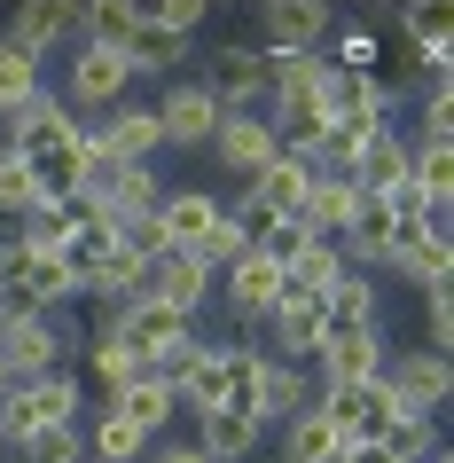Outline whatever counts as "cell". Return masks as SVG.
Returning a JSON list of instances; mask_svg holds the SVG:
<instances>
[{
    "label": "cell",
    "mask_w": 454,
    "mask_h": 463,
    "mask_svg": "<svg viewBox=\"0 0 454 463\" xmlns=\"http://www.w3.org/2000/svg\"><path fill=\"white\" fill-rule=\"evenodd\" d=\"M142 298H157V307H172V315L196 322L204 307H212V268H204L196 251H157V260H149Z\"/></svg>",
    "instance_id": "16"
},
{
    "label": "cell",
    "mask_w": 454,
    "mask_h": 463,
    "mask_svg": "<svg viewBox=\"0 0 454 463\" xmlns=\"http://www.w3.org/2000/svg\"><path fill=\"white\" fill-rule=\"evenodd\" d=\"M189 424H196V448L212 463H251L266 448V424L243 416V409H204V416H189Z\"/></svg>",
    "instance_id": "21"
},
{
    "label": "cell",
    "mask_w": 454,
    "mask_h": 463,
    "mask_svg": "<svg viewBox=\"0 0 454 463\" xmlns=\"http://www.w3.org/2000/svg\"><path fill=\"white\" fill-rule=\"evenodd\" d=\"M243 189L259 196L274 220H298V213H306V189H313V165H306V157H290V149H274V165H259Z\"/></svg>",
    "instance_id": "23"
},
{
    "label": "cell",
    "mask_w": 454,
    "mask_h": 463,
    "mask_svg": "<svg viewBox=\"0 0 454 463\" xmlns=\"http://www.w3.org/2000/svg\"><path fill=\"white\" fill-rule=\"evenodd\" d=\"M87 142H95L102 165H149L157 149H165V134H157V110L149 102H110L102 118H87Z\"/></svg>",
    "instance_id": "11"
},
{
    "label": "cell",
    "mask_w": 454,
    "mask_h": 463,
    "mask_svg": "<svg viewBox=\"0 0 454 463\" xmlns=\"http://www.w3.org/2000/svg\"><path fill=\"white\" fill-rule=\"evenodd\" d=\"M392 283H415V291H447L454 283V236H431V228H407L392 244Z\"/></svg>",
    "instance_id": "19"
},
{
    "label": "cell",
    "mask_w": 454,
    "mask_h": 463,
    "mask_svg": "<svg viewBox=\"0 0 454 463\" xmlns=\"http://www.w3.org/2000/svg\"><path fill=\"white\" fill-rule=\"evenodd\" d=\"M337 275H345V251L313 236V244H306V251H298V260L283 268V283H290V291H313V298H329V283H337Z\"/></svg>",
    "instance_id": "32"
},
{
    "label": "cell",
    "mask_w": 454,
    "mask_h": 463,
    "mask_svg": "<svg viewBox=\"0 0 454 463\" xmlns=\"http://www.w3.org/2000/svg\"><path fill=\"white\" fill-rule=\"evenodd\" d=\"M407 173V126L392 118V126H376L368 142H360V157H353V189L360 196H376V189H392Z\"/></svg>",
    "instance_id": "25"
},
{
    "label": "cell",
    "mask_w": 454,
    "mask_h": 463,
    "mask_svg": "<svg viewBox=\"0 0 454 463\" xmlns=\"http://www.w3.org/2000/svg\"><path fill=\"white\" fill-rule=\"evenodd\" d=\"M251 24H259V40H251V48H259L266 63H283V55H313L321 40H329L337 16H329V0H266Z\"/></svg>",
    "instance_id": "10"
},
{
    "label": "cell",
    "mask_w": 454,
    "mask_h": 463,
    "mask_svg": "<svg viewBox=\"0 0 454 463\" xmlns=\"http://www.w3.org/2000/svg\"><path fill=\"white\" fill-rule=\"evenodd\" d=\"M0 157H8V142H0Z\"/></svg>",
    "instance_id": "39"
},
{
    "label": "cell",
    "mask_w": 454,
    "mask_h": 463,
    "mask_svg": "<svg viewBox=\"0 0 454 463\" xmlns=\"http://www.w3.org/2000/svg\"><path fill=\"white\" fill-rule=\"evenodd\" d=\"M149 463H212V456H204L196 439H172V448H157V456H149Z\"/></svg>",
    "instance_id": "38"
},
{
    "label": "cell",
    "mask_w": 454,
    "mask_h": 463,
    "mask_svg": "<svg viewBox=\"0 0 454 463\" xmlns=\"http://www.w3.org/2000/svg\"><path fill=\"white\" fill-rule=\"evenodd\" d=\"M283 463H345V439H337V424L321 409L290 416L283 424Z\"/></svg>",
    "instance_id": "30"
},
{
    "label": "cell",
    "mask_w": 454,
    "mask_h": 463,
    "mask_svg": "<svg viewBox=\"0 0 454 463\" xmlns=\"http://www.w3.org/2000/svg\"><path fill=\"white\" fill-rule=\"evenodd\" d=\"M40 87H48V79H40V55H24L16 40H0V126L16 118Z\"/></svg>",
    "instance_id": "31"
},
{
    "label": "cell",
    "mask_w": 454,
    "mask_h": 463,
    "mask_svg": "<svg viewBox=\"0 0 454 463\" xmlns=\"http://www.w3.org/2000/svg\"><path fill=\"white\" fill-rule=\"evenodd\" d=\"M79 416H87L79 369H48V377H24V385H0V448H24L32 432L79 424Z\"/></svg>",
    "instance_id": "3"
},
{
    "label": "cell",
    "mask_w": 454,
    "mask_h": 463,
    "mask_svg": "<svg viewBox=\"0 0 454 463\" xmlns=\"http://www.w3.org/2000/svg\"><path fill=\"white\" fill-rule=\"evenodd\" d=\"M345 463H407V456L392 448V439H353V448H345Z\"/></svg>",
    "instance_id": "37"
},
{
    "label": "cell",
    "mask_w": 454,
    "mask_h": 463,
    "mask_svg": "<svg viewBox=\"0 0 454 463\" xmlns=\"http://www.w3.org/2000/svg\"><path fill=\"white\" fill-rule=\"evenodd\" d=\"M306 236H321V244H345V228L360 220V189H353V173H313V189H306Z\"/></svg>",
    "instance_id": "20"
},
{
    "label": "cell",
    "mask_w": 454,
    "mask_h": 463,
    "mask_svg": "<svg viewBox=\"0 0 454 463\" xmlns=\"http://www.w3.org/2000/svg\"><path fill=\"white\" fill-rule=\"evenodd\" d=\"M157 236H165V251H196L212 275L243 251L236 220H227V204H219L212 189H165V204H157Z\"/></svg>",
    "instance_id": "2"
},
{
    "label": "cell",
    "mask_w": 454,
    "mask_h": 463,
    "mask_svg": "<svg viewBox=\"0 0 454 463\" xmlns=\"http://www.w3.org/2000/svg\"><path fill=\"white\" fill-rule=\"evenodd\" d=\"M95 330H110V338L134 354L142 369H157L172 354V345H189L196 338V322L189 315H172V307H157V298H125V307H95Z\"/></svg>",
    "instance_id": "5"
},
{
    "label": "cell",
    "mask_w": 454,
    "mask_h": 463,
    "mask_svg": "<svg viewBox=\"0 0 454 463\" xmlns=\"http://www.w3.org/2000/svg\"><path fill=\"white\" fill-rule=\"evenodd\" d=\"M142 24L172 32V40H196V32L212 24V8H204V0H142Z\"/></svg>",
    "instance_id": "35"
},
{
    "label": "cell",
    "mask_w": 454,
    "mask_h": 463,
    "mask_svg": "<svg viewBox=\"0 0 454 463\" xmlns=\"http://www.w3.org/2000/svg\"><path fill=\"white\" fill-rule=\"evenodd\" d=\"M40 204H48V196H40V181H32V165H24V157H0V220L24 228Z\"/></svg>",
    "instance_id": "33"
},
{
    "label": "cell",
    "mask_w": 454,
    "mask_h": 463,
    "mask_svg": "<svg viewBox=\"0 0 454 463\" xmlns=\"http://www.w3.org/2000/svg\"><path fill=\"white\" fill-rule=\"evenodd\" d=\"M423 354L454 362V291H423Z\"/></svg>",
    "instance_id": "36"
},
{
    "label": "cell",
    "mask_w": 454,
    "mask_h": 463,
    "mask_svg": "<svg viewBox=\"0 0 454 463\" xmlns=\"http://www.w3.org/2000/svg\"><path fill=\"white\" fill-rule=\"evenodd\" d=\"M196 79H204V95H212L219 110H266V79L274 71H266V55L251 48V40H219L212 63Z\"/></svg>",
    "instance_id": "13"
},
{
    "label": "cell",
    "mask_w": 454,
    "mask_h": 463,
    "mask_svg": "<svg viewBox=\"0 0 454 463\" xmlns=\"http://www.w3.org/2000/svg\"><path fill=\"white\" fill-rule=\"evenodd\" d=\"M79 439H87V463H142L149 456V432H142V424H125L110 401H87Z\"/></svg>",
    "instance_id": "22"
},
{
    "label": "cell",
    "mask_w": 454,
    "mask_h": 463,
    "mask_svg": "<svg viewBox=\"0 0 454 463\" xmlns=\"http://www.w3.org/2000/svg\"><path fill=\"white\" fill-rule=\"evenodd\" d=\"M306 409H313V369H306V362H274V354H259L251 416L274 432V424H290V416H306Z\"/></svg>",
    "instance_id": "18"
},
{
    "label": "cell",
    "mask_w": 454,
    "mask_h": 463,
    "mask_svg": "<svg viewBox=\"0 0 454 463\" xmlns=\"http://www.w3.org/2000/svg\"><path fill=\"white\" fill-rule=\"evenodd\" d=\"M79 354V322L71 315H16L0 307V377L24 385V377H48V369H71Z\"/></svg>",
    "instance_id": "4"
},
{
    "label": "cell",
    "mask_w": 454,
    "mask_h": 463,
    "mask_svg": "<svg viewBox=\"0 0 454 463\" xmlns=\"http://www.w3.org/2000/svg\"><path fill=\"white\" fill-rule=\"evenodd\" d=\"M110 409H118L125 424H142V432L157 439V432L172 424V416H181V401H172V385H165V377H134L125 392H110Z\"/></svg>",
    "instance_id": "27"
},
{
    "label": "cell",
    "mask_w": 454,
    "mask_h": 463,
    "mask_svg": "<svg viewBox=\"0 0 454 463\" xmlns=\"http://www.w3.org/2000/svg\"><path fill=\"white\" fill-rule=\"evenodd\" d=\"M274 126H266V110H227L219 118V134H212V165L219 173H236V181H251L259 165H274Z\"/></svg>",
    "instance_id": "17"
},
{
    "label": "cell",
    "mask_w": 454,
    "mask_h": 463,
    "mask_svg": "<svg viewBox=\"0 0 454 463\" xmlns=\"http://www.w3.org/2000/svg\"><path fill=\"white\" fill-rule=\"evenodd\" d=\"M321 55H329L345 79H368V71L384 63V40H376V24H360V16H337V24H329V48H321Z\"/></svg>",
    "instance_id": "29"
},
{
    "label": "cell",
    "mask_w": 454,
    "mask_h": 463,
    "mask_svg": "<svg viewBox=\"0 0 454 463\" xmlns=\"http://www.w3.org/2000/svg\"><path fill=\"white\" fill-rule=\"evenodd\" d=\"M384 354H392V345H384V322L376 330H329V338H321V354H313V392H353V385H368V377H376L384 369Z\"/></svg>",
    "instance_id": "12"
},
{
    "label": "cell",
    "mask_w": 454,
    "mask_h": 463,
    "mask_svg": "<svg viewBox=\"0 0 454 463\" xmlns=\"http://www.w3.org/2000/svg\"><path fill=\"white\" fill-rule=\"evenodd\" d=\"M189 48H196V40H172V32H157V24H142V32H134V40H125V71H134V79H172V71H181V63H189Z\"/></svg>",
    "instance_id": "28"
},
{
    "label": "cell",
    "mask_w": 454,
    "mask_h": 463,
    "mask_svg": "<svg viewBox=\"0 0 454 463\" xmlns=\"http://www.w3.org/2000/svg\"><path fill=\"white\" fill-rule=\"evenodd\" d=\"M79 32H87V0H16L0 16V40H16L40 63H48V48H71Z\"/></svg>",
    "instance_id": "14"
},
{
    "label": "cell",
    "mask_w": 454,
    "mask_h": 463,
    "mask_svg": "<svg viewBox=\"0 0 454 463\" xmlns=\"http://www.w3.org/2000/svg\"><path fill=\"white\" fill-rule=\"evenodd\" d=\"M212 307H227V322H243V338H251V330L283 307V268H274L266 251H236V260L212 275Z\"/></svg>",
    "instance_id": "6"
},
{
    "label": "cell",
    "mask_w": 454,
    "mask_h": 463,
    "mask_svg": "<svg viewBox=\"0 0 454 463\" xmlns=\"http://www.w3.org/2000/svg\"><path fill=\"white\" fill-rule=\"evenodd\" d=\"M134 95V71H125L118 48H102V40H71V63H63V102H87V118H102L110 102Z\"/></svg>",
    "instance_id": "8"
},
{
    "label": "cell",
    "mask_w": 454,
    "mask_h": 463,
    "mask_svg": "<svg viewBox=\"0 0 454 463\" xmlns=\"http://www.w3.org/2000/svg\"><path fill=\"white\" fill-rule=\"evenodd\" d=\"M0 142H8V157H24V165H32V181H40V196H48V204L79 196V189H87V173L102 165L95 142H87V118H79L55 87H40L16 118L0 126Z\"/></svg>",
    "instance_id": "1"
},
{
    "label": "cell",
    "mask_w": 454,
    "mask_h": 463,
    "mask_svg": "<svg viewBox=\"0 0 454 463\" xmlns=\"http://www.w3.org/2000/svg\"><path fill=\"white\" fill-rule=\"evenodd\" d=\"M376 377L400 392L407 409H423V416H447V401H454V362H447V354H423V345H400V354H384Z\"/></svg>",
    "instance_id": "15"
},
{
    "label": "cell",
    "mask_w": 454,
    "mask_h": 463,
    "mask_svg": "<svg viewBox=\"0 0 454 463\" xmlns=\"http://www.w3.org/2000/svg\"><path fill=\"white\" fill-rule=\"evenodd\" d=\"M8 463H87V439L79 424H55V432H32L24 448H8Z\"/></svg>",
    "instance_id": "34"
},
{
    "label": "cell",
    "mask_w": 454,
    "mask_h": 463,
    "mask_svg": "<svg viewBox=\"0 0 454 463\" xmlns=\"http://www.w3.org/2000/svg\"><path fill=\"white\" fill-rule=\"evenodd\" d=\"M321 315H329V330H376L384 322V283L360 275V268H345L329 283V298H321Z\"/></svg>",
    "instance_id": "24"
},
{
    "label": "cell",
    "mask_w": 454,
    "mask_h": 463,
    "mask_svg": "<svg viewBox=\"0 0 454 463\" xmlns=\"http://www.w3.org/2000/svg\"><path fill=\"white\" fill-rule=\"evenodd\" d=\"M321 338H329L321 298H313V291H290V283H283V307L251 330V345H259V354H274V362H313V354H321Z\"/></svg>",
    "instance_id": "9"
},
{
    "label": "cell",
    "mask_w": 454,
    "mask_h": 463,
    "mask_svg": "<svg viewBox=\"0 0 454 463\" xmlns=\"http://www.w3.org/2000/svg\"><path fill=\"white\" fill-rule=\"evenodd\" d=\"M0 463H8V448H0Z\"/></svg>",
    "instance_id": "40"
},
{
    "label": "cell",
    "mask_w": 454,
    "mask_h": 463,
    "mask_svg": "<svg viewBox=\"0 0 454 463\" xmlns=\"http://www.w3.org/2000/svg\"><path fill=\"white\" fill-rule=\"evenodd\" d=\"M79 354H87V377H79V385H95L102 401H110V392H125L134 377H149V369L134 362V354H125L110 330H87V338H79Z\"/></svg>",
    "instance_id": "26"
},
{
    "label": "cell",
    "mask_w": 454,
    "mask_h": 463,
    "mask_svg": "<svg viewBox=\"0 0 454 463\" xmlns=\"http://www.w3.org/2000/svg\"><path fill=\"white\" fill-rule=\"evenodd\" d=\"M149 110H157V134H165V149H212L219 118H227V110L204 95V79H196V71H172L165 87H157V102H149Z\"/></svg>",
    "instance_id": "7"
}]
</instances>
